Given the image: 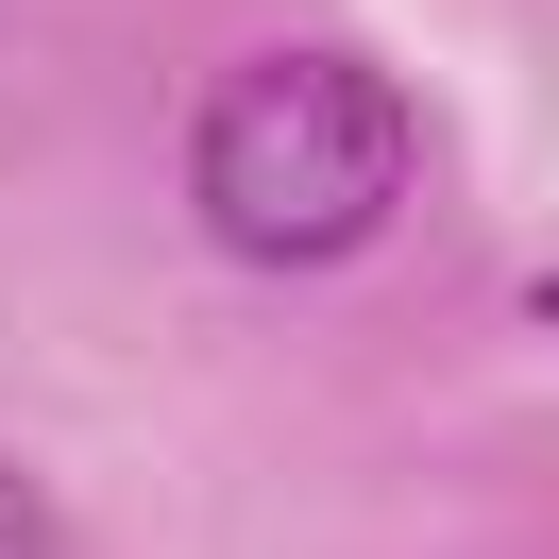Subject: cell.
<instances>
[{
	"label": "cell",
	"mask_w": 559,
	"mask_h": 559,
	"mask_svg": "<svg viewBox=\"0 0 559 559\" xmlns=\"http://www.w3.org/2000/svg\"><path fill=\"white\" fill-rule=\"evenodd\" d=\"M187 204L254 272H340L407 204V85L356 51H254L187 119Z\"/></svg>",
	"instance_id": "cell-1"
},
{
	"label": "cell",
	"mask_w": 559,
	"mask_h": 559,
	"mask_svg": "<svg viewBox=\"0 0 559 559\" xmlns=\"http://www.w3.org/2000/svg\"><path fill=\"white\" fill-rule=\"evenodd\" d=\"M0 559H51V491L35 475H0Z\"/></svg>",
	"instance_id": "cell-2"
},
{
	"label": "cell",
	"mask_w": 559,
	"mask_h": 559,
	"mask_svg": "<svg viewBox=\"0 0 559 559\" xmlns=\"http://www.w3.org/2000/svg\"><path fill=\"white\" fill-rule=\"evenodd\" d=\"M543 322H559V272H543Z\"/></svg>",
	"instance_id": "cell-3"
}]
</instances>
